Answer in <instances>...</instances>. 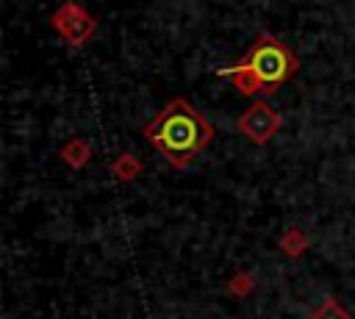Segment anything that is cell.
I'll return each instance as SVG.
<instances>
[{"mask_svg":"<svg viewBox=\"0 0 355 319\" xmlns=\"http://www.w3.org/2000/svg\"><path fill=\"white\" fill-rule=\"evenodd\" d=\"M139 172H141V161H139L133 153H122V155L114 161V175H116L119 180H133Z\"/></svg>","mask_w":355,"mask_h":319,"instance_id":"7","label":"cell"},{"mask_svg":"<svg viewBox=\"0 0 355 319\" xmlns=\"http://www.w3.org/2000/svg\"><path fill=\"white\" fill-rule=\"evenodd\" d=\"M227 291H230L233 297L250 294V291H252V275H250V272H236V275L230 277V283H227Z\"/></svg>","mask_w":355,"mask_h":319,"instance_id":"9","label":"cell"},{"mask_svg":"<svg viewBox=\"0 0 355 319\" xmlns=\"http://www.w3.org/2000/svg\"><path fill=\"white\" fill-rule=\"evenodd\" d=\"M50 25L64 36V42H67V44L80 47V44L94 33L97 19H94V17L80 6V3L67 0V3H61V6L50 14Z\"/></svg>","mask_w":355,"mask_h":319,"instance_id":"3","label":"cell"},{"mask_svg":"<svg viewBox=\"0 0 355 319\" xmlns=\"http://www.w3.org/2000/svg\"><path fill=\"white\" fill-rule=\"evenodd\" d=\"M305 247H308V239L302 236L300 227H288V230L280 236V250H283L288 258H300V255L305 252Z\"/></svg>","mask_w":355,"mask_h":319,"instance_id":"6","label":"cell"},{"mask_svg":"<svg viewBox=\"0 0 355 319\" xmlns=\"http://www.w3.org/2000/svg\"><path fill=\"white\" fill-rule=\"evenodd\" d=\"M144 139L155 144L172 166H189L214 139V125L186 97H172L164 111L144 125Z\"/></svg>","mask_w":355,"mask_h":319,"instance_id":"1","label":"cell"},{"mask_svg":"<svg viewBox=\"0 0 355 319\" xmlns=\"http://www.w3.org/2000/svg\"><path fill=\"white\" fill-rule=\"evenodd\" d=\"M308 319H352V316L341 308V302H338V300H333V297H330V300H322V305H319V308H313Z\"/></svg>","mask_w":355,"mask_h":319,"instance_id":"8","label":"cell"},{"mask_svg":"<svg viewBox=\"0 0 355 319\" xmlns=\"http://www.w3.org/2000/svg\"><path fill=\"white\" fill-rule=\"evenodd\" d=\"M280 125H283L280 114H277L266 100H255V103L236 119L239 133H244L252 144H266V141L280 130Z\"/></svg>","mask_w":355,"mask_h":319,"instance_id":"4","label":"cell"},{"mask_svg":"<svg viewBox=\"0 0 355 319\" xmlns=\"http://www.w3.org/2000/svg\"><path fill=\"white\" fill-rule=\"evenodd\" d=\"M89 158H92V144H89V139L75 136V139H69V141L61 147V161H67L72 169H83V166L89 164Z\"/></svg>","mask_w":355,"mask_h":319,"instance_id":"5","label":"cell"},{"mask_svg":"<svg viewBox=\"0 0 355 319\" xmlns=\"http://www.w3.org/2000/svg\"><path fill=\"white\" fill-rule=\"evenodd\" d=\"M300 61L294 50L272 33H258L250 50L230 67H219L216 75L233 80L241 94H272L291 80Z\"/></svg>","mask_w":355,"mask_h":319,"instance_id":"2","label":"cell"}]
</instances>
